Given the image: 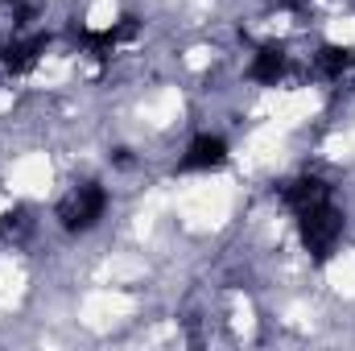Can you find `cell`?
Here are the masks:
<instances>
[{"mask_svg":"<svg viewBox=\"0 0 355 351\" xmlns=\"http://www.w3.org/2000/svg\"><path fill=\"white\" fill-rule=\"evenodd\" d=\"M297 223H302V236H306V244H310L314 257H327L335 248L339 232H343V219H339V211L331 207L327 194L314 198V203H306V207H297Z\"/></svg>","mask_w":355,"mask_h":351,"instance_id":"cell-1","label":"cell"},{"mask_svg":"<svg viewBox=\"0 0 355 351\" xmlns=\"http://www.w3.org/2000/svg\"><path fill=\"white\" fill-rule=\"evenodd\" d=\"M103 207H107V194H103L99 186H79V190L58 207V219H62L67 228H91V223L103 215Z\"/></svg>","mask_w":355,"mask_h":351,"instance_id":"cell-2","label":"cell"},{"mask_svg":"<svg viewBox=\"0 0 355 351\" xmlns=\"http://www.w3.org/2000/svg\"><path fill=\"white\" fill-rule=\"evenodd\" d=\"M223 162V141L219 137H198L186 157H182V170H207V166H219Z\"/></svg>","mask_w":355,"mask_h":351,"instance_id":"cell-3","label":"cell"},{"mask_svg":"<svg viewBox=\"0 0 355 351\" xmlns=\"http://www.w3.org/2000/svg\"><path fill=\"white\" fill-rule=\"evenodd\" d=\"M281 71H285V50H261V58H257V67H252V75L261 79V83H277L281 79Z\"/></svg>","mask_w":355,"mask_h":351,"instance_id":"cell-4","label":"cell"}]
</instances>
